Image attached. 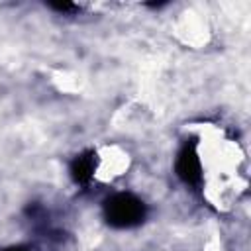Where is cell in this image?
Listing matches in <instances>:
<instances>
[{"instance_id": "6da1fadb", "label": "cell", "mask_w": 251, "mask_h": 251, "mask_svg": "<svg viewBox=\"0 0 251 251\" xmlns=\"http://www.w3.org/2000/svg\"><path fill=\"white\" fill-rule=\"evenodd\" d=\"M147 216L143 200L129 192H118L104 202V218L112 227H135Z\"/></svg>"}, {"instance_id": "7a4b0ae2", "label": "cell", "mask_w": 251, "mask_h": 251, "mask_svg": "<svg viewBox=\"0 0 251 251\" xmlns=\"http://www.w3.org/2000/svg\"><path fill=\"white\" fill-rule=\"evenodd\" d=\"M175 169H176L178 178L184 184L198 186L202 182V163H200V157H198L196 141L194 139H190V141H186L182 145V149L178 151Z\"/></svg>"}, {"instance_id": "3957f363", "label": "cell", "mask_w": 251, "mask_h": 251, "mask_svg": "<svg viewBox=\"0 0 251 251\" xmlns=\"http://www.w3.org/2000/svg\"><path fill=\"white\" fill-rule=\"evenodd\" d=\"M98 165V157L94 151H84L80 155H76L71 163V176L76 184H88L90 178L94 176Z\"/></svg>"}, {"instance_id": "277c9868", "label": "cell", "mask_w": 251, "mask_h": 251, "mask_svg": "<svg viewBox=\"0 0 251 251\" xmlns=\"http://www.w3.org/2000/svg\"><path fill=\"white\" fill-rule=\"evenodd\" d=\"M49 8H53L57 12H75V10H78V6L73 4V2H49Z\"/></svg>"}, {"instance_id": "5b68a950", "label": "cell", "mask_w": 251, "mask_h": 251, "mask_svg": "<svg viewBox=\"0 0 251 251\" xmlns=\"http://www.w3.org/2000/svg\"><path fill=\"white\" fill-rule=\"evenodd\" d=\"M2 251H27L25 247H8V249H2Z\"/></svg>"}]
</instances>
